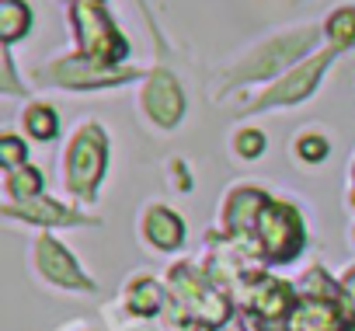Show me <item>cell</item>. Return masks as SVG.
I'll list each match as a JSON object with an SVG mask.
<instances>
[{
  "label": "cell",
  "mask_w": 355,
  "mask_h": 331,
  "mask_svg": "<svg viewBox=\"0 0 355 331\" xmlns=\"http://www.w3.org/2000/svg\"><path fill=\"white\" fill-rule=\"evenodd\" d=\"M265 210V196L258 189H241L230 196L227 203V223L234 230H248V227H258V217Z\"/></svg>",
  "instance_id": "cell-11"
},
{
  "label": "cell",
  "mask_w": 355,
  "mask_h": 331,
  "mask_svg": "<svg viewBox=\"0 0 355 331\" xmlns=\"http://www.w3.org/2000/svg\"><path fill=\"white\" fill-rule=\"evenodd\" d=\"M105 171V136L98 126H84L70 146V164H67V178L77 196H91Z\"/></svg>",
  "instance_id": "cell-3"
},
{
  "label": "cell",
  "mask_w": 355,
  "mask_h": 331,
  "mask_svg": "<svg viewBox=\"0 0 355 331\" xmlns=\"http://www.w3.org/2000/svg\"><path fill=\"white\" fill-rule=\"evenodd\" d=\"M331 63V53H324V56H313L310 63H303V67H296L293 74H286L254 108H275V105H293V101H300V98H306L310 91H313V84H317V77L324 74V67Z\"/></svg>",
  "instance_id": "cell-6"
},
{
  "label": "cell",
  "mask_w": 355,
  "mask_h": 331,
  "mask_svg": "<svg viewBox=\"0 0 355 331\" xmlns=\"http://www.w3.org/2000/svg\"><path fill=\"white\" fill-rule=\"evenodd\" d=\"M129 74H115V70H105V67H84L80 60H63L53 67V80L60 84H70V87H101V84H112V80H122Z\"/></svg>",
  "instance_id": "cell-9"
},
{
  "label": "cell",
  "mask_w": 355,
  "mask_h": 331,
  "mask_svg": "<svg viewBox=\"0 0 355 331\" xmlns=\"http://www.w3.org/2000/svg\"><path fill=\"white\" fill-rule=\"evenodd\" d=\"M313 39H317V32H313V28H300V32H289V35H282V39H275V42L261 46L254 56H248V60L234 70V80H237V84H244V80L272 77L275 70H282L286 63H293L303 49H310V46H313Z\"/></svg>",
  "instance_id": "cell-1"
},
{
  "label": "cell",
  "mask_w": 355,
  "mask_h": 331,
  "mask_svg": "<svg viewBox=\"0 0 355 331\" xmlns=\"http://www.w3.org/2000/svg\"><path fill=\"white\" fill-rule=\"evenodd\" d=\"M174 293L199 324H220L227 317V300H220L202 279L192 275V269H174Z\"/></svg>",
  "instance_id": "cell-5"
},
{
  "label": "cell",
  "mask_w": 355,
  "mask_h": 331,
  "mask_svg": "<svg viewBox=\"0 0 355 331\" xmlns=\"http://www.w3.org/2000/svg\"><path fill=\"white\" fill-rule=\"evenodd\" d=\"M35 262L39 269L46 272V279L60 282V286H70V289H87L91 282L80 275V269L73 265V258L53 241V237H42L39 248H35Z\"/></svg>",
  "instance_id": "cell-8"
},
{
  "label": "cell",
  "mask_w": 355,
  "mask_h": 331,
  "mask_svg": "<svg viewBox=\"0 0 355 331\" xmlns=\"http://www.w3.org/2000/svg\"><path fill=\"white\" fill-rule=\"evenodd\" d=\"M261 146H265V139H261V133H254V129H248V133L237 136V153H241V157H258Z\"/></svg>",
  "instance_id": "cell-21"
},
{
  "label": "cell",
  "mask_w": 355,
  "mask_h": 331,
  "mask_svg": "<svg viewBox=\"0 0 355 331\" xmlns=\"http://www.w3.org/2000/svg\"><path fill=\"white\" fill-rule=\"evenodd\" d=\"M251 307H254V314L275 321V317H282V314L293 310V293H289V286H282V282H265V286L251 296Z\"/></svg>",
  "instance_id": "cell-13"
},
{
  "label": "cell",
  "mask_w": 355,
  "mask_h": 331,
  "mask_svg": "<svg viewBox=\"0 0 355 331\" xmlns=\"http://www.w3.org/2000/svg\"><path fill=\"white\" fill-rule=\"evenodd\" d=\"M15 213H25V220H39V223H70L73 217L67 213V210H60L56 203H35V199H28V203H21V206H11V217Z\"/></svg>",
  "instance_id": "cell-15"
},
{
  "label": "cell",
  "mask_w": 355,
  "mask_h": 331,
  "mask_svg": "<svg viewBox=\"0 0 355 331\" xmlns=\"http://www.w3.org/2000/svg\"><path fill=\"white\" fill-rule=\"evenodd\" d=\"M0 160H4L8 168H18V164L25 160V146H21L18 136H4V139H0Z\"/></svg>",
  "instance_id": "cell-20"
},
{
  "label": "cell",
  "mask_w": 355,
  "mask_h": 331,
  "mask_svg": "<svg viewBox=\"0 0 355 331\" xmlns=\"http://www.w3.org/2000/svg\"><path fill=\"white\" fill-rule=\"evenodd\" d=\"M327 35L334 46H355V8H341L327 22Z\"/></svg>",
  "instance_id": "cell-16"
},
{
  "label": "cell",
  "mask_w": 355,
  "mask_h": 331,
  "mask_svg": "<svg viewBox=\"0 0 355 331\" xmlns=\"http://www.w3.org/2000/svg\"><path fill=\"white\" fill-rule=\"evenodd\" d=\"M293 331H338V310L324 300H303L293 317H289Z\"/></svg>",
  "instance_id": "cell-10"
},
{
  "label": "cell",
  "mask_w": 355,
  "mask_h": 331,
  "mask_svg": "<svg viewBox=\"0 0 355 331\" xmlns=\"http://www.w3.org/2000/svg\"><path fill=\"white\" fill-rule=\"evenodd\" d=\"M28 25H32L28 4H21V0H4L0 4V35H4V42H15L18 35H25Z\"/></svg>",
  "instance_id": "cell-14"
},
{
  "label": "cell",
  "mask_w": 355,
  "mask_h": 331,
  "mask_svg": "<svg viewBox=\"0 0 355 331\" xmlns=\"http://www.w3.org/2000/svg\"><path fill=\"white\" fill-rule=\"evenodd\" d=\"M73 22H77V35H80V46H84V53H87L91 63H112V60H122L125 56V42L115 35L112 22L98 8L77 4Z\"/></svg>",
  "instance_id": "cell-4"
},
{
  "label": "cell",
  "mask_w": 355,
  "mask_h": 331,
  "mask_svg": "<svg viewBox=\"0 0 355 331\" xmlns=\"http://www.w3.org/2000/svg\"><path fill=\"white\" fill-rule=\"evenodd\" d=\"M258 237H261L268 258L289 262L303 244V223H300L296 210H289L282 203H265V210L258 217Z\"/></svg>",
  "instance_id": "cell-2"
},
{
  "label": "cell",
  "mask_w": 355,
  "mask_h": 331,
  "mask_svg": "<svg viewBox=\"0 0 355 331\" xmlns=\"http://www.w3.org/2000/svg\"><path fill=\"white\" fill-rule=\"evenodd\" d=\"M8 192H11V199H35V192H39V175L32 171V168H21V171H15L11 178H8Z\"/></svg>",
  "instance_id": "cell-19"
},
{
  "label": "cell",
  "mask_w": 355,
  "mask_h": 331,
  "mask_svg": "<svg viewBox=\"0 0 355 331\" xmlns=\"http://www.w3.org/2000/svg\"><path fill=\"white\" fill-rule=\"evenodd\" d=\"M25 126H28V133H32L35 139H49V136H56L60 119H56V112H53V108L35 105V108H28V112H25Z\"/></svg>",
  "instance_id": "cell-17"
},
{
  "label": "cell",
  "mask_w": 355,
  "mask_h": 331,
  "mask_svg": "<svg viewBox=\"0 0 355 331\" xmlns=\"http://www.w3.org/2000/svg\"><path fill=\"white\" fill-rule=\"evenodd\" d=\"M160 300H164V289L153 279H143L132 286V310L136 314H153L160 307Z\"/></svg>",
  "instance_id": "cell-18"
},
{
  "label": "cell",
  "mask_w": 355,
  "mask_h": 331,
  "mask_svg": "<svg viewBox=\"0 0 355 331\" xmlns=\"http://www.w3.org/2000/svg\"><path fill=\"white\" fill-rule=\"evenodd\" d=\"M182 234H185V227H182V220H178L171 210H150V217H146V237L157 244V248H178L182 244Z\"/></svg>",
  "instance_id": "cell-12"
},
{
  "label": "cell",
  "mask_w": 355,
  "mask_h": 331,
  "mask_svg": "<svg viewBox=\"0 0 355 331\" xmlns=\"http://www.w3.org/2000/svg\"><path fill=\"white\" fill-rule=\"evenodd\" d=\"M341 293H345V303H348V307H352V314H355V272H348V275H345Z\"/></svg>",
  "instance_id": "cell-23"
},
{
  "label": "cell",
  "mask_w": 355,
  "mask_h": 331,
  "mask_svg": "<svg viewBox=\"0 0 355 331\" xmlns=\"http://www.w3.org/2000/svg\"><path fill=\"white\" fill-rule=\"evenodd\" d=\"M143 105L153 115L157 126H174L182 119V91H178L171 74H153L143 87Z\"/></svg>",
  "instance_id": "cell-7"
},
{
  "label": "cell",
  "mask_w": 355,
  "mask_h": 331,
  "mask_svg": "<svg viewBox=\"0 0 355 331\" xmlns=\"http://www.w3.org/2000/svg\"><path fill=\"white\" fill-rule=\"evenodd\" d=\"M296 150H300V157H306V160H320V157L327 153V143H324L320 136H303V139L296 143Z\"/></svg>",
  "instance_id": "cell-22"
}]
</instances>
